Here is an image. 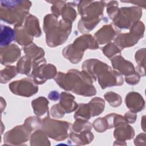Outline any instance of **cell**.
<instances>
[{"label": "cell", "mask_w": 146, "mask_h": 146, "mask_svg": "<svg viewBox=\"0 0 146 146\" xmlns=\"http://www.w3.org/2000/svg\"><path fill=\"white\" fill-rule=\"evenodd\" d=\"M98 43L91 35L85 34L77 38L73 43L66 46L63 50V55L71 63L79 62L86 49H98Z\"/></svg>", "instance_id": "6"}, {"label": "cell", "mask_w": 146, "mask_h": 146, "mask_svg": "<svg viewBox=\"0 0 146 146\" xmlns=\"http://www.w3.org/2000/svg\"><path fill=\"white\" fill-rule=\"evenodd\" d=\"M128 123H133L136 120V115L132 112H128L125 113V115L124 116Z\"/></svg>", "instance_id": "39"}, {"label": "cell", "mask_w": 146, "mask_h": 146, "mask_svg": "<svg viewBox=\"0 0 146 146\" xmlns=\"http://www.w3.org/2000/svg\"><path fill=\"white\" fill-rule=\"evenodd\" d=\"M103 52L107 58H111L114 55L120 54L121 50L114 43H110L103 48Z\"/></svg>", "instance_id": "32"}, {"label": "cell", "mask_w": 146, "mask_h": 146, "mask_svg": "<svg viewBox=\"0 0 146 146\" xmlns=\"http://www.w3.org/2000/svg\"><path fill=\"white\" fill-rule=\"evenodd\" d=\"M72 23L63 20L58 21L52 14L44 17L43 30L46 34V43L49 47H56L64 43L71 33Z\"/></svg>", "instance_id": "4"}, {"label": "cell", "mask_w": 146, "mask_h": 146, "mask_svg": "<svg viewBox=\"0 0 146 146\" xmlns=\"http://www.w3.org/2000/svg\"><path fill=\"white\" fill-rule=\"evenodd\" d=\"M36 84L33 80L26 78L10 83L9 87L11 92L15 95L30 97L38 91V87Z\"/></svg>", "instance_id": "9"}, {"label": "cell", "mask_w": 146, "mask_h": 146, "mask_svg": "<svg viewBox=\"0 0 146 146\" xmlns=\"http://www.w3.org/2000/svg\"><path fill=\"white\" fill-rule=\"evenodd\" d=\"M65 113L64 109L59 103L54 104L50 110V114L54 118H61L64 115Z\"/></svg>", "instance_id": "37"}, {"label": "cell", "mask_w": 146, "mask_h": 146, "mask_svg": "<svg viewBox=\"0 0 146 146\" xmlns=\"http://www.w3.org/2000/svg\"><path fill=\"white\" fill-rule=\"evenodd\" d=\"M118 5V2L115 1H112L106 3L107 12L111 19H113L119 10V8L117 7Z\"/></svg>", "instance_id": "35"}, {"label": "cell", "mask_w": 146, "mask_h": 146, "mask_svg": "<svg viewBox=\"0 0 146 146\" xmlns=\"http://www.w3.org/2000/svg\"><path fill=\"white\" fill-rule=\"evenodd\" d=\"M125 102L127 107L134 113L140 111L144 107V99L139 93L129 92L127 95Z\"/></svg>", "instance_id": "16"}, {"label": "cell", "mask_w": 146, "mask_h": 146, "mask_svg": "<svg viewBox=\"0 0 146 146\" xmlns=\"http://www.w3.org/2000/svg\"><path fill=\"white\" fill-rule=\"evenodd\" d=\"M56 75V68L51 64L46 63L41 64L34 68L30 73V76L35 84H43L47 80L55 77Z\"/></svg>", "instance_id": "10"}, {"label": "cell", "mask_w": 146, "mask_h": 146, "mask_svg": "<svg viewBox=\"0 0 146 146\" xmlns=\"http://www.w3.org/2000/svg\"><path fill=\"white\" fill-rule=\"evenodd\" d=\"M105 99L108 102V103L113 107H117L120 106L121 103V96L113 92H108L104 95Z\"/></svg>", "instance_id": "31"}, {"label": "cell", "mask_w": 146, "mask_h": 146, "mask_svg": "<svg viewBox=\"0 0 146 146\" xmlns=\"http://www.w3.org/2000/svg\"><path fill=\"white\" fill-rule=\"evenodd\" d=\"M54 80L60 88L83 96H91L96 94L92 85V79L84 71L70 70L66 74L59 72Z\"/></svg>", "instance_id": "1"}, {"label": "cell", "mask_w": 146, "mask_h": 146, "mask_svg": "<svg viewBox=\"0 0 146 146\" xmlns=\"http://www.w3.org/2000/svg\"><path fill=\"white\" fill-rule=\"evenodd\" d=\"M19 73L17 68L14 66H7L1 71V83H6Z\"/></svg>", "instance_id": "28"}, {"label": "cell", "mask_w": 146, "mask_h": 146, "mask_svg": "<svg viewBox=\"0 0 146 146\" xmlns=\"http://www.w3.org/2000/svg\"><path fill=\"white\" fill-rule=\"evenodd\" d=\"M23 50L26 56L31 59L33 61L37 60L43 58L44 55V51H43V49L37 46L33 43L27 46H25L23 48Z\"/></svg>", "instance_id": "22"}, {"label": "cell", "mask_w": 146, "mask_h": 146, "mask_svg": "<svg viewBox=\"0 0 146 146\" xmlns=\"http://www.w3.org/2000/svg\"><path fill=\"white\" fill-rule=\"evenodd\" d=\"M21 51L19 47L14 44L1 47V63L8 65L17 61L20 57Z\"/></svg>", "instance_id": "12"}, {"label": "cell", "mask_w": 146, "mask_h": 146, "mask_svg": "<svg viewBox=\"0 0 146 146\" xmlns=\"http://www.w3.org/2000/svg\"><path fill=\"white\" fill-rule=\"evenodd\" d=\"M140 75L137 72H135L132 75H130L129 76H125V80L127 83L129 84H137L139 81L140 80Z\"/></svg>", "instance_id": "38"}, {"label": "cell", "mask_w": 146, "mask_h": 146, "mask_svg": "<svg viewBox=\"0 0 146 146\" xmlns=\"http://www.w3.org/2000/svg\"><path fill=\"white\" fill-rule=\"evenodd\" d=\"M70 123L50 119L48 115L42 120V127L47 135L56 140H62L68 136Z\"/></svg>", "instance_id": "8"}, {"label": "cell", "mask_w": 146, "mask_h": 146, "mask_svg": "<svg viewBox=\"0 0 146 146\" xmlns=\"http://www.w3.org/2000/svg\"><path fill=\"white\" fill-rule=\"evenodd\" d=\"M59 104L66 113H70L75 111L78 107V105L75 101V97L66 92L61 93Z\"/></svg>", "instance_id": "18"}, {"label": "cell", "mask_w": 146, "mask_h": 146, "mask_svg": "<svg viewBox=\"0 0 146 146\" xmlns=\"http://www.w3.org/2000/svg\"><path fill=\"white\" fill-rule=\"evenodd\" d=\"M48 97L52 101H57L60 99V95L56 91H52L48 94Z\"/></svg>", "instance_id": "40"}, {"label": "cell", "mask_w": 146, "mask_h": 146, "mask_svg": "<svg viewBox=\"0 0 146 146\" xmlns=\"http://www.w3.org/2000/svg\"><path fill=\"white\" fill-rule=\"evenodd\" d=\"M15 40V33L14 29L10 27L1 25V47L9 45Z\"/></svg>", "instance_id": "20"}, {"label": "cell", "mask_w": 146, "mask_h": 146, "mask_svg": "<svg viewBox=\"0 0 146 146\" xmlns=\"http://www.w3.org/2000/svg\"><path fill=\"white\" fill-rule=\"evenodd\" d=\"M113 136L119 141H123V140L133 138L134 130L127 124H122L116 127L113 131Z\"/></svg>", "instance_id": "19"}, {"label": "cell", "mask_w": 146, "mask_h": 146, "mask_svg": "<svg viewBox=\"0 0 146 146\" xmlns=\"http://www.w3.org/2000/svg\"><path fill=\"white\" fill-rule=\"evenodd\" d=\"M31 145H38V143L42 141L44 144H48L49 140L47 137V134L43 130H37L34 132L31 136Z\"/></svg>", "instance_id": "30"}, {"label": "cell", "mask_w": 146, "mask_h": 146, "mask_svg": "<svg viewBox=\"0 0 146 146\" xmlns=\"http://www.w3.org/2000/svg\"><path fill=\"white\" fill-rule=\"evenodd\" d=\"M86 71L94 80H98L102 89L123 84V78L117 71L112 70L111 67L97 59H89L84 61L82 66Z\"/></svg>", "instance_id": "2"}, {"label": "cell", "mask_w": 146, "mask_h": 146, "mask_svg": "<svg viewBox=\"0 0 146 146\" xmlns=\"http://www.w3.org/2000/svg\"><path fill=\"white\" fill-rule=\"evenodd\" d=\"M95 131L98 132H103L108 129L107 121L104 117H100L95 120L92 124Z\"/></svg>", "instance_id": "36"}, {"label": "cell", "mask_w": 146, "mask_h": 146, "mask_svg": "<svg viewBox=\"0 0 146 146\" xmlns=\"http://www.w3.org/2000/svg\"><path fill=\"white\" fill-rule=\"evenodd\" d=\"M48 101L44 97H39L31 102V106L36 115L40 116L45 113H48Z\"/></svg>", "instance_id": "21"}, {"label": "cell", "mask_w": 146, "mask_h": 146, "mask_svg": "<svg viewBox=\"0 0 146 146\" xmlns=\"http://www.w3.org/2000/svg\"><path fill=\"white\" fill-rule=\"evenodd\" d=\"M112 25H104L94 34V38L98 44H105L114 39L118 31Z\"/></svg>", "instance_id": "13"}, {"label": "cell", "mask_w": 146, "mask_h": 146, "mask_svg": "<svg viewBox=\"0 0 146 146\" xmlns=\"http://www.w3.org/2000/svg\"><path fill=\"white\" fill-rule=\"evenodd\" d=\"M0 4L1 19L14 26L23 24L31 6L29 1H1Z\"/></svg>", "instance_id": "5"}, {"label": "cell", "mask_w": 146, "mask_h": 146, "mask_svg": "<svg viewBox=\"0 0 146 146\" xmlns=\"http://www.w3.org/2000/svg\"><path fill=\"white\" fill-rule=\"evenodd\" d=\"M74 132L78 133L84 131H89L92 129V125L91 123L87 121V120L78 119L74 122L72 127Z\"/></svg>", "instance_id": "29"}, {"label": "cell", "mask_w": 146, "mask_h": 146, "mask_svg": "<svg viewBox=\"0 0 146 146\" xmlns=\"http://www.w3.org/2000/svg\"><path fill=\"white\" fill-rule=\"evenodd\" d=\"M22 26L25 32L31 37H39L42 34L39 21L34 15L29 14L26 17Z\"/></svg>", "instance_id": "15"}, {"label": "cell", "mask_w": 146, "mask_h": 146, "mask_svg": "<svg viewBox=\"0 0 146 146\" xmlns=\"http://www.w3.org/2000/svg\"><path fill=\"white\" fill-rule=\"evenodd\" d=\"M70 139L75 143L85 144L90 143L94 139V135L90 131H84L80 133L71 132L69 135Z\"/></svg>", "instance_id": "26"}, {"label": "cell", "mask_w": 146, "mask_h": 146, "mask_svg": "<svg viewBox=\"0 0 146 146\" xmlns=\"http://www.w3.org/2000/svg\"><path fill=\"white\" fill-rule=\"evenodd\" d=\"M17 66L19 73L29 75L33 69V61L27 56H24L18 62Z\"/></svg>", "instance_id": "27"}, {"label": "cell", "mask_w": 146, "mask_h": 146, "mask_svg": "<svg viewBox=\"0 0 146 146\" xmlns=\"http://www.w3.org/2000/svg\"><path fill=\"white\" fill-rule=\"evenodd\" d=\"M47 2L52 4L51 7V12L54 15L58 18V17L60 15L62 9L64 5L66 3V2L64 1H54Z\"/></svg>", "instance_id": "34"}, {"label": "cell", "mask_w": 146, "mask_h": 146, "mask_svg": "<svg viewBox=\"0 0 146 146\" xmlns=\"http://www.w3.org/2000/svg\"><path fill=\"white\" fill-rule=\"evenodd\" d=\"M14 30L15 33V40L18 44L27 46L33 43V37L29 36L25 32L22 25L14 26Z\"/></svg>", "instance_id": "23"}, {"label": "cell", "mask_w": 146, "mask_h": 146, "mask_svg": "<svg viewBox=\"0 0 146 146\" xmlns=\"http://www.w3.org/2000/svg\"><path fill=\"white\" fill-rule=\"evenodd\" d=\"M31 131L25 125H18L7 131L3 136V141L6 144L16 145L29 140Z\"/></svg>", "instance_id": "11"}, {"label": "cell", "mask_w": 146, "mask_h": 146, "mask_svg": "<svg viewBox=\"0 0 146 146\" xmlns=\"http://www.w3.org/2000/svg\"><path fill=\"white\" fill-rule=\"evenodd\" d=\"M111 63L113 68L117 70L120 74H123L127 76L135 72L132 63L126 60L120 55L114 56L111 59Z\"/></svg>", "instance_id": "14"}, {"label": "cell", "mask_w": 146, "mask_h": 146, "mask_svg": "<svg viewBox=\"0 0 146 146\" xmlns=\"http://www.w3.org/2000/svg\"><path fill=\"white\" fill-rule=\"evenodd\" d=\"M106 2L80 1L78 3L81 19L78 27L82 33H88L101 21Z\"/></svg>", "instance_id": "3"}, {"label": "cell", "mask_w": 146, "mask_h": 146, "mask_svg": "<svg viewBox=\"0 0 146 146\" xmlns=\"http://www.w3.org/2000/svg\"><path fill=\"white\" fill-rule=\"evenodd\" d=\"M31 131L34 129L42 127V120L35 116H31L27 118L24 124Z\"/></svg>", "instance_id": "33"}, {"label": "cell", "mask_w": 146, "mask_h": 146, "mask_svg": "<svg viewBox=\"0 0 146 146\" xmlns=\"http://www.w3.org/2000/svg\"><path fill=\"white\" fill-rule=\"evenodd\" d=\"M141 15V9L138 7H121L113 18V23L116 28L128 29L138 22Z\"/></svg>", "instance_id": "7"}, {"label": "cell", "mask_w": 146, "mask_h": 146, "mask_svg": "<svg viewBox=\"0 0 146 146\" xmlns=\"http://www.w3.org/2000/svg\"><path fill=\"white\" fill-rule=\"evenodd\" d=\"M140 38L130 32L129 33L120 34L115 39L114 43L121 50L125 47L133 46Z\"/></svg>", "instance_id": "17"}, {"label": "cell", "mask_w": 146, "mask_h": 146, "mask_svg": "<svg viewBox=\"0 0 146 146\" xmlns=\"http://www.w3.org/2000/svg\"><path fill=\"white\" fill-rule=\"evenodd\" d=\"M87 104L91 117L100 114L103 111L105 107L104 101L102 98L98 97L93 98Z\"/></svg>", "instance_id": "25"}, {"label": "cell", "mask_w": 146, "mask_h": 146, "mask_svg": "<svg viewBox=\"0 0 146 146\" xmlns=\"http://www.w3.org/2000/svg\"><path fill=\"white\" fill-rule=\"evenodd\" d=\"M79 1H74L66 3L63 7L61 14L63 20L72 22L76 17V12L74 7L78 5Z\"/></svg>", "instance_id": "24"}]
</instances>
